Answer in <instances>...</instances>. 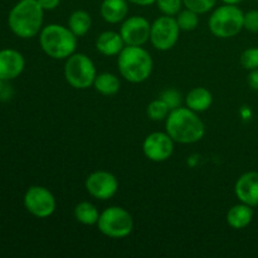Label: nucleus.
Returning a JSON list of instances; mask_svg holds the SVG:
<instances>
[{"instance_id":"obj_32","label":"nucleus","mask_w":258,"mask_h":258,"mask_svg":"<svg viewBox=\"0 0 258 258\" xmlns=\"http://www.w3.org/2000/svg\"><path fill=\"white\" fill-rule=\"evenodd\" d=\"M222 2H223V4L237 5V4H239L241 2H243V0H222Z\"/></svg>"},{"instance_id":"obj_2","label":"nucleus","mask_w":258,"mask_h":258,"mask_svg":"<svg viewBox=\"0 0 258 258\" xmlns=\"http://www.w3.org/2000/svg\"><path fill=\"white\" fill-rule=\"evenodd\" d=\"M44 19V9L37 0H19L10 10L8 23L15 35L33 38L40 33Z\"/></svg>"},{"instance_id":"obj_13","label":"nucleus","mask_w":258,"mask_h":258,"mask_svg":"<svg viewBox=\"0 0 258 258\" xmlns=\"http://www.w3.org/2000/svg\"><path fill=\"white\" fill-rule=\"evenodd\" d=\"M234 194L241 203L249 207L258 206V173L248 171L237 179L234 185Z\"/></svg>"},{"instance_id":"obj_30","label":"nucleus","mask_w":258,"mask_h":258,"mask_svg":"<svg viewBox=\"0 0 258 258\" xmlns=\"http://www.w3.org/2000/svg\"><path fill=\"white\" fill-rule=\"evenodd\" d=\"M247 82H248L249 87H251L252 90L258 91V68L257 70H252L251 72H249L248 77H247Z\"/></svg>"},{"instance_id":"obj_4","label":"nucleus","mask_w":258,"mask_h":258,"mask_svg":"<svg viewBox=\"0 0 258 258\" xmlns=\"http://www.w3.org/2000/svg\"><path fill=\"white\" fill-rule=\"evenodd\" d=\"M39 44L48 57L62 60L67 59L76 52L77 37L68 27L48 24L40 30Z\"/></svg>"},{"instance_id":"obj_27","label":"nucleus","mask_w":258,"mask_h":258,"mask_svg":"<svg viewBox=\"0 0 258 258\" xmlns=\"http://www.w3.org/2000/svg\"><path fill=\"white\" fill-rule=\"evenodd\" d=\"M243 28L248 32L258 33V10H249L244 14Z\"/></svg>"},{"instance_id":"obj_17","label":"nucleus","mask_w":258,"mask_h":258,"mask_svg":"<svg viewBox=\"0 0 258 258\" xmlns=\"http://www.w3.org/2000/svg\"><path fill=\"white\" fill-rule=\"evenodd\" d=\"M226 219L228 226L233 229H243L253 219V209L244 203L236 204L229 209Z\"/></svg>"},{"instance_id":"obj_22","label":"nucleus","mask_w":258,"mask_h":258,"mask_svg":"<svg viewBox=\"0 0 258 258\" xmlns=\"http://www.w3.org/2000/svg\"><path fill=\"white\" fill-rule=\"evenodd\" d=\"M175 20L178 23L180 30L184 32H191V30L197 29L199 24V14L193 12V10L185 8L184 10H180L178 14L175 15Z\"/></svg>"},{"instance_id":"obj_33","label":"nucleus","mask_w":258,"mask_h":258,"mask_svg":"<svg viewBox=\"0 0 258 258\" xmlns=\"http://www.w3.org/2000/svg\"><path fill=\"white\" fill-rule=\"evenodd\" d=\"M256 2H258V0H256Z\"/></svg>"},{"instance_id":"obj_9","label":"nucleus","mask_w":258,"mask_h":258,"mask_svg":"<svg viewBox=\"0 0 258 258\" xmlns=\"http://www.w3.org/2000/svg\"><path fill=\"white\" fill-rule=\"evenodd\" d=\"M24 206L32 216L37 218H48L55 212L57 202L49 189L33 185L25 191Z\"/></svg>"},{"instance_id":"obj_3","label":"nucleus","mask_w":258,"mask_h":258,"mask_svg":"<svg viewBox=\"0 0 258 258\" xmlns=\"http://www.w3.org/2000/svg\"><path fill=\"white\" fill-rule=\"evenodd\" d=\"M117 67L121 77L127 82L141 83L151 76L154 62L143 45H125L117 55Z\"/></svg>"},{"instance_id":"obj_8","label":"nucleus","mask_w":258,"mask_h":258,"mask_svg":"<svg viewBox=\"0 0 258 258\" xmlns=\"http://www.w3.org/2000/svg\"><path fill=\"white\" fill-rule=\"evenodd\" d=\"M180 28L175 17L163 15L154 20L150 30V42L155 49L160 52L170 50L178 43Z\"/></svg>"},{"instance_id":"obj_18","label":"nucleus","mask_w":258,"mask_h":258,"mask_svg":"<svg viewBox=\"0 0 258 258\" xmlns=\"http://www.w3.org/2000/svg\"><path fill=\"white\" fill-rule=\"evenodd\" d=\"M213 103V95L206 87H196L186 95L185 105L196 112H204Z\"/></svg>"},{"instance_id":"obj_29","label":"nucleus","mask_w":258,"mask_h":258,"mask_svg":"<svg viewBox=\"0 0 258 258\" xmlns=\"http://www.w3.org/2000/svg\"><path fill=\"white\" fill-rule=\"evenodd\" d=\"M44 10H54L59 7L60 0H37Z\"/></svg>"},{"instance_id":"obj_19","label":"nucleus","mask_w":258,"mask_h":258,"mask_svg":"<svg viewBox=\"0 0 258 258\" xmlns=\"http://www.w3.org/2000/svg\"><path fill=\"white\" fill-rule=\"evenodd\" d=\"M93 87L98 93L103 96H112L120 91L121 83L116 75L110 72H103L96 76V80L93 82Z\"/></svg>"},{"instance_id":"obj_10","label":"nucleus","mask_w":258,"mask_h":258,"mask_svg":"<svg viewBox=\"0 0 258 258\" xmlns=\"http://www.w3.org/2000/svg\"><path fill=\"white\" fill-rule=\"evenodd\" d=\"M174 143L175 141L170 138L168 133H155L149 134L143 143V153L146 158L154 163H163L169 160L174 153Z\"/></svg>"},{"instance_id":"obj_31","label":"nucleus","mask_w":258,"mask_h":258,"mask_svg":"<svg viewBox=\"0 0 258 258\" xmlns=\"http://www.w3.org/2000/svg\"><path fill=\"white\" fill-rule=\"evenodd\" d=\"M128 3L135 5H140V7H149V5L155 4L156 0H127Z\"/></svg>"},{"instance_id":"obj_12","label":"nucleus","mask_w":258,"mask_h":258,"mask_svg":"<svg viewBox=\"0 0 258 258\" xmlns=\"http://www.w3.org/2000/svg\"><path fill=\"white\" fill-rule=\"evenodd\" d=\"M151 24L146 18L133 15L126 18L120 28V34L126 45H144L150 40Z\"/></svg>"},{"instance_id":"obj_21","label":"nucleus","mask_w":258,"mask_h":258,"mask_svg":"<svg viewBox=\"0 0 258 258\" xmlns=\"http://www.w3.org/2000/svg\"><path fill=\"white\" fill-rule=\"evenodd\" d=\"M73 214H75L76 221L80 223L85 226H93V224H97L101 213L95 204L90 202H81L75 207Z\"/></svg>"},{"instance_id":"obj_16","label":"nucleus","mask_w":258,"mask_h":258,"mask_svg":"<svg viewBox=\"0 0 258 258\" xmlns=\"http://www.w3.org/2000/svg\"><path fill=\"white\" fill-rule=\"evenodd\" d=\"M101 17L110 24L123 22L128 14L127 0H103L100 7Z\"/></svg>"},{"instance_id":"obj_11","label":"nucleus","mask_w":258,"mask_h":258,"mask_svg":"<svg viewBox=\"0 0 258 258\" xmlns=\"http://www.w3.org/2000/svg\"><path fill=\"white\" fill-rule=\"evenodd\" d=\"M86 190L98 201H108L118 190V180L112 173L97 170L91 173L85 181Z\"/></svg>"},{"instance_id":"obj_26","label":"nucleus","mask_w":258,"mask_h":258,"mask_svg":"<svg viewBox=\"0 0 258 258\" xmlns=\"http://www.w3.org/2000/svg\"><path fill=\"white\" fill-rule=\"evenodd\" d=\"M241 64L246 70L252 71L258 68V48H248L241 54Z\"/></svg>"},{"instance_id":"obj_24","label":"nucleus","mask_w":258,"mask_h":258,"mask_svg":"<svg viewBox=\"0 0 258 258\" xmlns=\"http://www.w3.org/2000/svg\"><path fill=\"white\" fill-rule=\"evenodd\" d=\"M155 4L163 15H169V17H175L184 5L183 0H156Z\"/></svg>"},{"instance_id":"obj_5","label":"nucleus","mask_w":258,"mask_h":258,"mask_svg":"<svg viewBox=\"0 0 258 258\" xmlns=\"http://www.w3.org/2000/svg\"><path fill=\"white\" fill-rule=\"evenodd\" d=\"M243 19L244 13L237 5L223 4L212 13L208 27L214 37L228 39L243 29Z\"/></svg>"},{"instance_id":"obj_6","label":"nucleus","mask_w":258,"mask_h":258,"mask_svg":"<svg viewBox=\"0 0 258 258\" xmlns=\"http://www.w3.org/2000/svg\"><path fill=\"white\" fill-rule=\"evenodd\" d=\"M97 76L93 60L85 53H73L66 59L64 78L71 87L76 90H87Z\"/></svg>"},{"instance_id":"obj_20","label":"nucleus","mask_w":258,"mask_h":258,"mask_svg":"<svg viewBox=\"0 0 258 258\" xmlns=\"http://www.w3.org/2000/svg\"><path fill=\"white\" fill-rule=\"evenodd\" d=\"M92 25V18L86 10H76L68 18V28L76 37H83L87 34Z\"/></svg>"},{"instance_id":"obj_1","label":"nucleus","mask_w":258,"mask_h":258,"mask_svg":"<svg viewBox=\"0 0 258 258\" xmlns=\"http://www.w3.org/2000/svg\"><path fill=\"white\" fill-rule=\"evenodd\" d=\"M165 131L175 143L196 144L203 139L206 126L198 112L188 107H176L165 120Z\"/></svg>"},{"instance_id":"obj_28","label":"nucleus","mask_w":258,"mask_h":258,"mask_svg":"<svg viewBox=\"0 0 258 258\" xmlns=\"http://www.w3.org/2000/svg\"><path fill=\"white\" fill-rule=\"evenodd\" d=\"M161 98L168 103L169 107H170L171 110L179 107V103H180V96H179V93L176 92L175 90H166L165 92L161 95Z\"/></svg>"},{"instance_id":"obj_15","label":"nucleus","mask_w":258,"mask_h":258,"mask_svg":"<svg viewBox=\"0 0 258 258\" xmlns=\"http://www.w3.org/2000/svg\"><path fill=\"white\" fill-rule=\"evenodd\" d=\"M125 45L120 33L113 32V30H106V32L101 33L96 39V49L106 57L118 55L121 50L125 48Z\"/></svg>"},{"instance_id":"obj_7","label":"nucleus","mask_w":258,"mask_h":258,"mask_svg":"<svg viewBox=\"0 0 258 258\" xmlns=\"http://www.w3.org/2000/svg\"><path fill=\"white\" fill-rule=\"evenodd\" d=\"M97 228L108 238H125L134 229V218L122 207L113 206L100 214Z\"/></svg>"},{"instance_id":"obj_25","label":"nucleus","mask_w":258,"mask_h":258,"mask_svg":"<svg viewBox=\"0 0 258 258\" xmlns=\"http://www.w3.org/2000/svg\"><path fill=\"white\" fill-rule=\"evenodd\" d=\"M216 3L217 0H183L184 7L198 13L199 15L211 12Z\"/></svg>"},{"instance_id":"obj_14","label":"nucleus","mask_w":258,"mask_h":258,"mask_svg":"<svg viewBox=\"0 0 258 258\" xmlns=\"http://www.w3.org/2000/svg\"><path fill=\"white\" fill-rule=\"evenodd\" d=\"M25 67V59L15 49L0 50V81H10L19 77Z\"/></svg>"},{"instance_id":"obj_23","label":"nucleus","mask_w":258,"mask_h":258,"mask_svg":"<svg viewBox=\"0 0 258 258\" xmlns=\"http://www.w3.org/2000/svg\"><path fill=\"white\" fill-rule=\"evenodd\" d=\"M170 111L171 108L169 107L168 103H166L161 97L151 101V102L149 103L148 108H146L148 117L153 121L166 120V117H168V115L170 113Z\"/></svg>"}]
</instances>
